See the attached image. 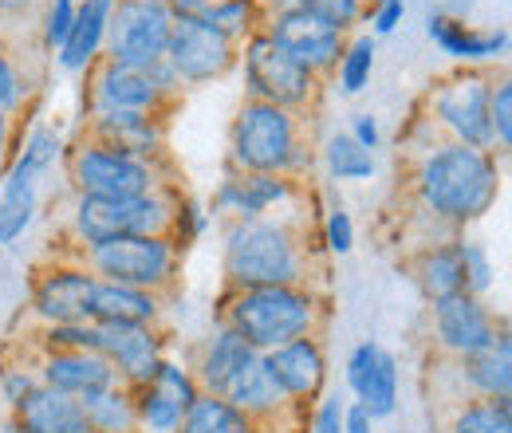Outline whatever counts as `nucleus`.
Segmentation results:
<instances>
[{
  "mask_svg": "<svg viewBox=\"0 0 512 433\" xmlns=\"http://www.w3.org/2000/svg\"><path fill=\"white\" fill-rule=\"evenodd\" d=\"M501 162L493 150H473L461 142H434L414 166V193L422 209L449 229L481 221L501 197Z\"/></svg>",
  "mask_w": 512,
  "mask_h": 433,
  "instance_id": "f257e3e1",
  "label": "nucleus"
},
{
  "mask_svg": "<svg viewBox=\"0 0 512 433\" xmlns=\"http://www.w3.org/2000/svg\"><path fill=\"white\" fill-rule=\"evenodd\" d=\"M221 264H225L229 288L308 284V272H312L304 237L284 217L229 221L221 237Z\"/></svg>",
  "mask_w": 512,
  "mask_h": 433,
  "instance_id": "f03ea898",
  "label": "nucleus"
},
{
  "mask_svg": "<svg viewBox=\"0 0 512 433\" xmlns=\"http://www.w3.org/2000/svg\"><path fill=\"white\" fill-rule=\"evenodd\" d=\"M221 323L233 327L256 355H264V351H276L292 339L316 335L323 323V300L308 284L229 288Z\"/></svg>",
  "mask_w": 512,
  "mask_h": 433,
  "instance_id": "7ed1b4c3",
  "label": "nucleus"
},
{
  "mask_svg": "<svg viewBox=\"0 0 512 433\" xmlns=\"http://www.w3.org/2000/svg\"><path fill=\"white\" fill-rule=\"evenodd\" d=\"M229 170L284 174L300 182L304 170H312V150L304 146L300 115L245 99L229 126Z\"/></svg>",
  "mask_w": 512,
  "mask_h": 433,
  "instance_id": "20e7f679",
  "label": "nucleus"
},
{
  "mask_svg": "<svg viewBox=\"0 0 512 433\" xmlns=\"http://www.w3.org/2000/svg\"><path fill=\"white\" fill-rule=\"evenodd\" d=\"M67 142L56 126L36 123L20 150L12 154L4 178H0V248H12L24 241V233L40 217V182L64 162Z\"/></svg>",
  "mask_w": 512,
  "mask_h": 433,
  "instance_id": "39448f33",
  "label": "nucleus"
},
{
  "mask_svg": "<svg viewBox=\"0 0 512 433\" xmlns=\"http://www.w3.org/2000/svg\"><path fill=\"white\" fill-rule=\"evenodd\" d=\"M178 189L162 186L142 197H75L71 205V241L75 248H95L119 237H170Z\"/></svg>",
  "mask_w": 512,
  "mask_h": 433,
  "instance_id": "423d86ee",
  "label": "nucleus"
},
{
  "mask_svg": "<svg viewBox=\"0 0 512 433\" xmlns=\"http://www.w3.org/2000/svg\"><path fill=\"white\" fill-rule=\"evenodd\" d=\"M64 166L75 197H142V193L170 186L162 162L127 154L87 134L64 154Z\"/></svg>",
  "mask_w": 512,
  "mask_h": 433,
  "instance_id": "0eeeda50",
  "label": "nucleus"
},
{
  "mask_svg": "<svg viewBox=\"0 0 512 433\" xmlns=\"http://www.w3.org/2000/svg\"><path fill=\"white\" fill-rule=\"evenodd\" d=\"M75 256L99 280L146 288L158 296H166L178 284V268H182V248L174 237H119L107 245L83 248Z\"/></svg>",
  "mask_w": 512,
  "mask_h": 433,
  "instance_id": "6e6552de",
  "label": "nucleus"
},
{
  "mask_svg": "<svg viewBox=\"0 0 512 433\" xmlns=\"http://www.w3.org/2000/svg\"><path fill=\"white\" fill-rule=\"evenodd\" d=\"M237 63L245 71V91L256 103H268V107H280V111H308L320 95V79L312 71H304L296 60H288L276 44H268L264 32L249 36L237 52Z\"/></svg>",
  "mask_w": 512,
  "mask_h": 433,
  "instance_id": "1a4fd4ad",
  "label": "nucleus"
},
{
  "mask_svg": "<svg viewBox=\"0 0 512 433\" xmlns=\"http://www.w3.org/2000/svg\"><path fill=\"white\" fill-rule=\"evenodd\" d=\"M170 32H174V16L166 0H115L107 20L103 60L146 71L158 60H166Z\"/></svg>",
  "mask_w": 512,
  "mask_h": 433,
  "instance_id": "9d476101",
  "label": "nucleus"
},
{
  "mask_svg": "<svg viewBox=\"0 0 512 433\" xmlns=\"http://www.w3.org/2000/svg\"><path fill=\"white\" fill-rule=\"evenodd\" d=\"M489 95H493V79L481 67H461L430 91V119L446 130L449 142L493 150Z\"/></svg>",
  "mask_w": 512,
  "mask_h": 433,
  "instance_id": "9b49d317",
  "label": "nucleus"
},
{
  "mask_svg": "<svg viewBox=\"0 0 512 433\" xmlns=\"http://www.w3.org/2000/svg\"><path fill=\"white\" fill-rule=\"evenodd\" d=\"M260 32L268 36V44H276L288 60L312 71L320 83L335 75V63L347 48V36L312 12H268Z\"/></svg>",
  "mask_w": 512,
  "mask_h": 433,
  "instance_id": "f8f14e48",
  "label": "nucleus"
},
{
  "mask_svg": "<svg viewBox=\"0 0 512 433\" xmlns=\"http://www.w3.org/2000/svg\"><path fill=\"white\" fill-rule=\"evenodd\" d=\"M237 44L225 40L217 28L205 20H174L170 44H166V63L182 79V87H205L237 67Z\"/></svg>",
  "mask_w": 512,
  "mask_h": 433,
  "instance_id": "ddd939ff",
  "label": "nucleus"
},
{
  "mask_svg": "<svg viewBox=\"0 0 512 433\" xmlns=\"http://www.w3.org/2000/svg\"><path fill=\"white\" fill-rule=\"evenodd\" d=\"M95 351L115 367L123 386L138 390L162 367L166 335L158 323H95Z\"/></svg>",
  "mask_w": 512,
  "mask_h": 433,
  "instance_id": "4468645a",
  "label": "nucleus"
},
{
  "mask_svg": "<svg viewBox=\"0 0 512 433\" xmlns=\"http://www.w3.org/2000/svg\"><path fill=\"white\" fill-rule=\"evenodd\" d=\"M430 323H434L438 347L453 359H465V355H477V351L493 347L501 327H505V319H497V311L489 308L481 296H469V292L434 300Z\"/></svg>",
  "mask_w": 512,
  "mask_h": 433,
  "instance_id": "2eb2a0df",
  "label": "nucleus"
},
{
  "mask_svg": "<svg viewBox=\"0 0 512 433\" xmlns=\"http://www.w3.org/2000/svg\"><path fill=\"white\" fill-rule=\"evenodd\" d=\"M95 272H87L75 260H56L48 268L36 272L32 284V315L40 319V327L52 323H91V296H95Z\"/></svg>",
  "mask_w": 512,
  "mask_h": 433,
  "instance_id": "dca6fc26",
  "label": "nucleus"
},
{
  "mask_svg": "<svg viewBox=\"0 0 512 433\" xmlns=\"http://www.w3.org/2000/svg\"><path fill=\"white\" fill-rule=\"evenodd\" d=\"M300 193V182L284 178V174H241L229 170L213 197L205 201L213 217H229V221H253V217H268L272 209L288 205Z\"/></svg>",
  "mask_w": 512,
  "mask_h": 433,
  "instance_id": "f3484780",
  "label": "nucleus"
},
{
  "mask_svg": "<svg viewBox=\"0 0 512 433\" xmlns=\"http://www.w3.org/2000/svg\"><path fill=\"white\" fill-rule=\"evenodd\" d=\"M260 367L272 378V386L280 390V398L296 402V406L316 402L323 394V382H327V355H323V343L316 335L292 339L276 351H264Z\"/></svg>",
  "mask_w": 512,
  "mask_h": 433,
  "instance_id": "a211bd4d",
  "label": "nucleus"
},
{
  "mask_svg": "<svg viewBox=\"0 0 512 433\" xmlns=\"http://www.w3.org/2000/svg\"><path fill=\"white\" fill-rule=\"evenodd\" d=\"M87 75H91V91H87L91 95V111H154V115L166 111V103L154 91L146 71L99 60Z\"/></svg>",
  "mask_w": 512,
  "mask_h": 433,
  "instance_id": "6ab92c4d",
  "label": "nucleus"
},
{
  "mask_svg": "<svg viewBox=\"0 0 512 433\" xmlns=\"http://www.w3.org/2000/svg\"><path fill=\"white\" fill-rule=\"evenodd\" d=\"M87 138L119 146L127 154L162 162L166 154V123L154 111H91Z\"/></svg>",
  "mask_w": 512,
  "mask_h": 433,
  "instance_id": "aec40b11",
  "label": "nucleus"
},
{
  "mask_svg": "<svg viewBox=\"0 0 512 433\" xmlns=\"http://www.w3.org/2000/svg\"><path fill=\"white\" fill-rule=\"evenodd\" d=\"M426 36L446 52L453 63L461 67H481V63H501L509 52V32L505 28H473L465 24L461 16H449V12H430L426 20Z\"/></svg>",
  "mask_w": 512,
  "mask_h": 433,
  "instance_id": "412c9836",
  "label": "nucleus"
},
{
  "mask_svg": "<svg viewBox=\"0 0 512 433\" xmlns=\"http://www.w3.org/2000/svg\"><path fill=\"white\" fill-rule=\"evenodd\" d=\"M40 386L67 394V398H83L91 390H107L119 382L115 367L99 355V351H48L36 363Z\"/></svg>",
  "mask_w": 512,
  "mask_h": 433,
  "instance_id": "4be33fe9",
  "label": "nucleus"
},
{
  "mask_svg": "<svg viewBox=\"0 0 512 433\" xmlns=\"http://www.w3.org/2000/svg\"><path fill=\"white\" fill-rule=\"evenodd\" d=\"M111 8H115V0H79L75 24H71V32H67L64 48L56 52L60 71H67V75H87L95 63L103 60Z\"/></svg>",
  "mask_w": 512,
  "mask_h": 433,
  "instance_id": "5701e85b",
  "label": "nucleus"
},
{
  "mask_svg": "<svg viewBox=\"0 0 512 433\" xmlns=\"http://www.w3.org/2000/svg\"><path fill=\"white\" fill-rule=\"evenodd\" d=\"M253 359H256L253 347H249L233 327L221 323V327L201 343L197 363H193L190 371H193V378H197V386H201V394H225V386L245 371Z\"/></svg>",
  "mask_w": 512,
  "mask_h": 433,
  "instance_id": "b1692460",
  "label": "nucleus"
},
{
  "mask_svg": "<svg viewBox=\"0 0 512 433\" xmlns=\"http://www.w3.org/2000/svg\"><path fill=\"white\" fill-rule=\"evenodd\" d=\"M12 433H95L83 406L67 394L48 386H36L16 410H12Z\"/></svg>",
  "mask_w": 512,
  "mask_h": 433,
  "instance_id": "393cba45",
  "label": "nucleus"
},
{
  "mask_svg": "<svg viewBox=\"0 0 512 433\" xmlns=\"http://www.w3.org/2000/svg\"><path fill=\"white\" fill-rule=\"evenodd\" d=\"M461 382L473 390V398H512V335L509 327H501L497 343L457 359Z\"/></svg>",
  "mask_w": 512,
  "mask_h": 433,
  "instance_id": "a878e982",
  "label": "nucleus"
},
{
  "mask_svg": "<svg viewBox=\"0 0 512 433\" xmlns=\"http://www.w3.org/2000/svg\"><path fill=\"white\" fill-rule=\"evenodd\" d=\"M158 319H162L158 292L115 284V280H95L91 323H158Z\"/></svg>",
  "mask_w": 512,
  "mask_h": 433,
  "instance_id": "bb28decb",
  "label": "nucleus"
},
{
  "mask_svg": "<svg viewBox=\"0 0 512 433\" xmlns=\"http://www.w3.org/2000/svg\"><path fill=\"white\" fill-rule=\"evenodd\" d=\"M414 276L422 284V292L434 300H446L465 292V260H461V237H446V241H434L418 252L414 260Z\"/></svg>",
  "mask_w": 512,
  "mask_h": 433,
  "instance_id": "cd10ccee",
  "label": "nucleus"
},
{
  "mask_svg": "<svg viewBox=\"0 0 512 433\" xmlns=\"http://www.w3.org/2000/svg\"><path fill=\"white\" fill-rule=\"evenodd\" d=\"M91 422L95 433H142V422H138V406H134V390L115 382L107 390H91L83 398H75Z\"/></svg>",
  "mask_w": 512,
  "mask_h": 433,
  "instance_id": "c85d7f7f",
  "label": "nucleus"
},
{
  "mask_svg": "<svg viewBox=\"0 0 512 433\" xmlns=\"http://www.w3.org/2000/svg\"><path fill=\"white\" fill-rule=\"evenodd\" d=\"M221 398H229L237 410H245L256 426H260V422H272V418L288 406V402L280 398V390L272 386V378H268L264 367H260V355H256L253 363H249L245 371L225 386V394H221Z\"/></svg>",
  "mask_w": 512,
  "mask_h": 433,
  "instance_id": "c756f323",
  "label": "nucleus"
},
{
  "mask_svg": "<svg viewBox=\"0 0 512 433\" xmlns=\"http://www.w3.org/2000/svg\"><path fill=\"white\" fill-rule=\"evenodd\" d=\"M178 433H260V426H256L245 410H237L229 398L201 394L190 410H186Z\"/></svg>",
  "mask_w": 512,
  "mask_h": 433,
  "instance_id": "7c9ffc66",
  "label": "nucleus"
},
{
  "mask_svg": "<svg viewBox=\"0 0 512 433\" xmlns=\"http://www.w3.org/2000/svg\"><path fill=\"white\" fill-rule=\"evenodd\" d=\"M323 170L331 182H371L375 178V154L363 150L351 134H331L323 142Z\"/></svg>",
  "mask_w": 512,
  "mask_h": 433,
  "instance_id": "2f4dec72",
  "label": "nucleus"
},
{
  "mask_svg": "<svg viewBox=\"0 0 512 433\" xmlns=\"http://www.w3.org/2000/svg\"><path fill=\"white\" fill-rule=\"evenodd\" d=\"M201 20L241 48L249 36L264 28V4L260 0H213Z\"/></svg>",
  "mask_w": 512,
  "mask_h": 433,
  "instance_id": "473e14b6",
  "label": "nucleus"
},
{
  "mask_svg": "<svg viewBox=\"0 0 512 433\" xmlns=\"http://www.w3.org/2000/svg\"><path fill=\"white\" fill-rule=\"evenodd\" d=\"M355 402H363L375 422H386V418L398 414V359L386 347L379 363H375V371L367 374V382L355 390Z\"/></svg>",
  "mask_w": 512,
  "mask_h": 433,
  "instance_id": "72a5a7b5",
  "label": "nucleus"
},
{
  "mask_svg": "<svg viewBox=\"0 0 512 433\" xmlns=\"http://www.w3.org/2000/svg\"><path fill=\"white\" fill-rule=\"evenodd\" d=\"M449 433H512V398H469L453 410Z\"/></svg>",
  "mask_w": 512,
  "mask_h": 433,
  "instance_id": "f704fd0d",
  "label": "nucleus"
},
{
  "mask_svg": "<svg viewBox=\"0 0 512 433\" xmlns=\"http://www.w3.org/2000/svg\"><path fill=\"white\" fill-rule=\"evenodd\" d=\"M375 56H379L375 36H355V40H347L343 56L335 63V87H339V95H359V91L371 87Z\"/></svg>",
  "mask_w": 512,
  "mask_h": 433,
  "instance_id": "c9c22d12",
  "label": "nucleus"
},
{
  "mask_svg": "<svg viewBox=\"0 0 512 433\" xmlns=\"http://www.w3.org/2000/svg\"><path fill=\"white\" fill-rule=\"evenodd\" d=\"M134 406H138L142 433H178L182 430L186 410H182L170 394H162L154 382H146V386H138V390H134Z\"/></svg>",
  "mask_w": 512,
  "mask_h": 433,
  "instance_id": "e433bc0d",
  "label": "nucleus"
},
{
  "mask_svg": "<svg viewBox=\"0 0 512 433\" xmlns=\"http://www.w3.org/2000/svg\"><path fill=\"white\" fill-rule=\"evenodd\" d=\"M213 225V213L205 201H197L190 193H178L174 197V221H170V237L178 241V248L186 252L190 245H197Z\"/></svg>",
  "mask_w": 512,
  "mask_h": 433,
  "instance_id": "4c0bfd02",
  "label": "nucleus"
},
{
  "mask_svg": "<svg viewBox=\"0 0 512 433\" xmlns=\"http://www.w3.org/2000/svg\"><path fill=\"white\" fill-rule=\"evenodd\" d=\"M489 130H493V150L509 154L512 150V79L509 75L493 79V95H489Z\"/></svg>",
  "mask_w": 512,
  "mask_h": 433,
  "instance_id": "58836bf2",
  "label": "nucleus"
},
{
  "mask_svg": "<svg viewBox=\"0 0 512 433\" xmlns=\"http://www.w3.org/2000/svg\"><path fill=\"white\" fill-rule=\"evenodd\" d=\"M48 351H95V323L40 327V355H48Z\"/></svg>",
  "mask_w": 512,
  "mask_h": 433,
  "instance_id": "ea45409f",
  "label": "nucleus"
},
{
  "mask_svg": "<svg viewBox=\"0 0 512 433\" xmlns=\"http://www.w3.org/2000/svg\"><path fill=\"white\" fill-rule=\"evenodd\" d=\"M154 386L162 390V394H170L182 410H190L193 402L201 398V386H197V378H193L190 367H182V363H174V359H162V367L154 374Z\"/></svg>",
  "mask_w": 512,
  "mask_h": 433,
  "instance_id": "a19ab883",
  "label": "nucleus"
},
{
  "mask_svg": "<svg viewBox=\"0 0 512 433\" xmlns=\"http://www.w3.org/2000/svg\"><path fill=\"white\" fill-rule=\"evenodd\" d=\"M461 260H465V292L485 300V292L493 288V276H497L489 248L477 245V241H461Z\"/></svg>",
  "mask_w": 512,
  "mask_h": 433,
  "instance_id": "79ce46f5",
  "label": "nucleus"
},
{
  "mask_svg": "<svg viewBox=\"0 0 512 433\" xmlns=\"http://www.w3.org/2000/svg\"><path fill=\"white\" fill-rule=\"evenodd\" d=\"M75 12H79V0H48L44 4V20H40V40L48 52H60L75 24Z\"/></svg>",
  "mask_w": 512,
  "mask_h": 433,
  "instance_id": "37998d69",
  "label": "nucleus"
},
{
  "mask_svg": "<svg viewBox=\"0 0 512 433\" xmlns=\"http://www.w3.org/2000/svg\"><path fill=\"white\" fill-rule=\"evenodd\" d=\"M24 103H28V79H24V71L16 67V60L0 48V115L12 119Z\"/></svg>",
  "mask_w": 512,
  "mask_h": 433,
  "instance_id": "c03bdc74",
  "label": "nucleus"
},
{
  "mask_svg": "<svg viewBox=\"0 0 512 433\" xmlns=\"http://www.w3.org/2000/svg\"><path fill=\"white\" fill-rule=\"evenodd\" d=\"M323 245H327L331 256H347L355 248V221H351V213L343 205H331L323 213Z\"/></svg>",
  "mask_w": 512,
  "mask_h": 433,
  "instance_id": "a18cd8bd",
  "label": "nucleus"
},
{
  "mask_svg": "<svg viewBox=\"0 0 512 433\" xmlns=\"http://www.w3.org/2000/svg\"><path fill=\"white\" fill-rule=\"evenodd\" d=\"M312 16H320L327 20L331 28H339L343 36L363 20V12H367V0H312V8H308Z\"/></svg>",
  "mask_w": 512,
  "mask_h": 433,
  "instance_id": "49530a36",
  "label": "nucleus"
},
{
  "mask_svg": "<svg viewBox=\"0 0 512 433\" xmlns=\"http://www.w3.org/2000/svg\"><path fill=\"white\" fill-rule=\"evenodd\" d=\"M379 355H383V343H375V339H363L351 355H347V367H343V382H347V390L355 394L363 382H367V374L375 371V363H379Z\"/></svg>",
  "mask_w": 512,
  "mask_h": 433,
  "instance_id": "de8ad7c7",
  "label": "nucleus"
},
{
  "mask_svg": "<svg viewBox=\"0 0 512 433\" xmlns=\"http://www.w3.org/2000/svg\"><path fill=\"white\" fill-rule=\"evenodd\" d=\"M36 386H40V378L32 367H0V402L8 410H16Z\"/></svg>",
  "mask_w": 512,
  "mask_h": 433,
  "instance_id": "09e8293b",
  "label": "nucleus"
},
{
  "mask_svg": "<svg viewBox=\"0 0 512 433\" xmlns=\"http://www.w3.org/2000/svg\"><path fill=\"white\" fill-rule=\"evenodd\" d=\"M363 16H371V36H390L402 20H406V0H375Z\"/></svg>",
  "mask_w": 512,
  "mask_h": 433,
  "instance_id": "8fccbe9b",
  "label": "nucleus"
},
{
  "mask_svg": "<svg viewBox=\"0 0 512 433\" xmlns=\"http://www.w3.org/2000/svg\"><path fill=\"white\" fill-rule=\"evenodd\" d=\"M308 433H343V398L339 394H320L316 398V414Z\"/></svg>",
  "mask_w": 512,
  "mask_h": 433,
  "instance_id": "3c124183",
  "label": "nucleus"
},
{
  "mask_svg": "<svg viewBox=\"0 0 512 433\" xmlns=\"http://www.w3.org/2000/svg\"><path fill=\"white\" fill-rule=\"evenodd\" d=\"M146 75H150V83H154V91L162 95V103H166V107H174V103H178V95L186 91V87H182V79L174 75V67H170L166 60H158L154 67H146Z\"/></svg>",
  "mask_w": 512,
  "mask_h": 433,
  "instance_id": "603ef678",
  "label": "nucleus"
},
{
  "mask_svg": "<svg viewBox=\"0 0 512 433\" xmlns=\"http://www.w3.org/2000/svg\"><path fill=\"white\" fill-rule=\"evenodd\" d=\"M347 134H351L363 150H371V154H375V150H379V142H383V130H379V119H375V115H355Z\"/></svg>",
  "mask_w": 512,
  "mask_h": 433,
  "instance_id": "864d4df0",
  "label": "nucleus"
},
{
  "mask_svg": "<svg viewBox=\"0 0 512 433\" xmlns=\"http://www.w3.org/2000/svg\"><path fill=\"white\" fill-rule=\"evenodd\" d=\"M375 418L367 414L363 402H343V433H375Z\"/></svg>",
  "mask_w": 512,
  "mask_h": 433,
  "instance_id": "5fc2aeb1",
  "label": "nucleus"
},
{
  "mask_svg": "<svg viewBox=\"0 0 512 433\" xmlns=\"http://www.w3.org/2000/svg\"><path fill=\"white\" fill-rule=\"evenodd\" d=\"M209 4H213V0H166V8H170L174 20H201Z\"/></svg>",
  "mask_w": 512,
  "mask_h": 433,
  "instance_id": "6e6d98bb",
  "label": "nucleus"
},
{
  "mask_svg": "<svg viewBox=\"0 0 512 433\" xmlns=\"http://www.w3.org/2000/svg\"><path fill=\"white\" fill-rule=\"evenodd\" d=\"M12 142H16V126L8 115H0V178H4V170H8V162H12Z\"/></svg>",
  "mask_w": 512,
  "mask_h": 433,
  "instance_id": "4d7b16f0",
  "label": "nucleus"
},
{
  "mask_svg": "<svg viewBox=\"0 0 512 433\" xmlns=\"http://www.w3.org/2000/svg\"><path fill=\"white\" fill-rule=\"evenodd\" d=\"M36 0H0V16H20V12H28Z\"/></svg>",
  "mask_w": 512,
  "mask_h": 433,
  "instance_id": "13d9d810",
  "label": "nucleus"
}]
</instances>
